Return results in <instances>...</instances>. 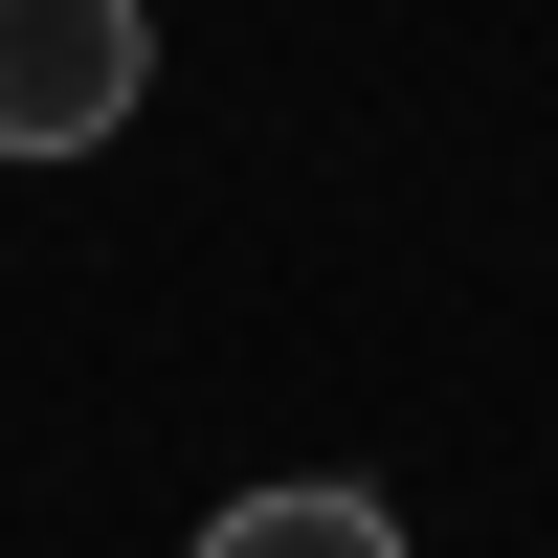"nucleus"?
Listing matches in <instances>:
<instances>
[{"label": "nucleus", "instance_id": "nucleus-1", "mask_svg": "<svg viewBox=\"0 0 558 558\" xmlns=\"http://www.w3.org/2000/svg\"><path fill=\"white\" fill-rule=\"evenodd\" d=\"M134 89V0H0V157H89Z\"/></svg>", "mask_w": 558, "mask_h": 558}, {"label": "nucleus", "instance_id": "nucleus-2", "mask_svg": "<svg viewBox=\"0 0 558 558\" xmlns=\"http://www.w3.org/2000/svg\"><path fill=\"white\" fill-rule=\"evenodd\" d=\"M179 558H402V514H380V492H336V470H291V492H223Z\"/></svg>", "mask_w": 558, "mask_h": 558}]
</instances>
